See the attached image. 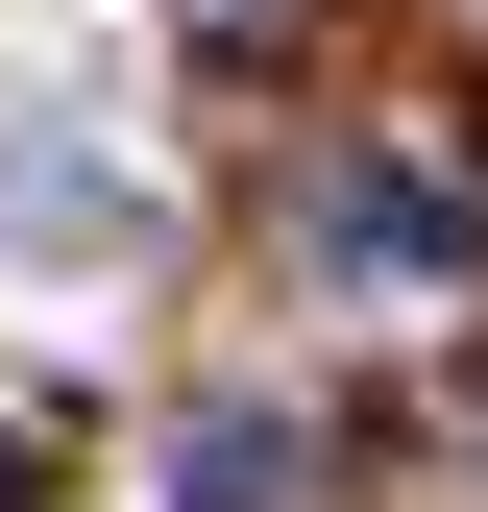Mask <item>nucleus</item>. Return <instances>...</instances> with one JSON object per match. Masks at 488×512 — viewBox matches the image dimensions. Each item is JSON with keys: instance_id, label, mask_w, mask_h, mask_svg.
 <instances>
[{"instance_id": "1", "label": "nucleus", "mask_w": 488, "mask_h": 512, "mask_svg": "<svg viewBox=\"0 0 488 512\" xmlns=\"http://www.w3.org/2000/svg\"><path fill=\"white\" fill-rule=\"evenodd\" d=\"M318 269H415V293H440V269H488V196H440V171H342V196H318Z\"/></svg>"}, {"instance_id": "3", "label": "nucleus", "mask_w": 488, "mask_h": 512, "mask_svg": "<svg viewBox=\"0 0 488 512\" xmlns=\"http://www.w3.org/2000/svg\"><path fill=\"white\" fill-rule=\"evenodd\" d=\"M0 512H25V439H0Z\"/></svg>"}, {"instance_id": "2", "label": "nucleus", "mask_w": 488, "mask_h": 512, "mask_svg": "<svg viewBox=\"0 0 488 512\" xmlns=\"http://www.w3.org/2000/svg\"><path fill=\"white\" fill-rule=\"evenodd\" d=\"M171 512H293V415H196L171 439Z\"/></svg>"}]
</instances>
